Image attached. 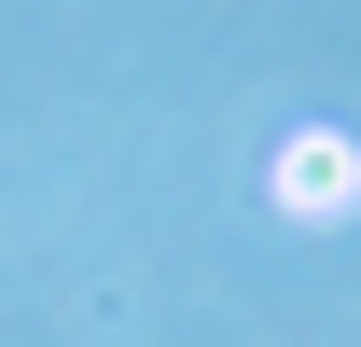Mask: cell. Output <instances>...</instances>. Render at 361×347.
Wrapping results in <instances>:
<instances>
[{
  "instance_id": "cell-1",
  "label": "cell",
  "mask_w": 361,
  "mask_h": 347,
  "mask_svg": "<svg viewBox=\"0 0 361 347\" xmlns=\"http://www.w3.org/2000/svg\"><path fill=\"white\" fill-rule=\"evenodd\" d=\"M278 209H306V222H348V209H361V153H348L334 126H306L292 153H278Z\"/></svg>"
}]
</instances>
